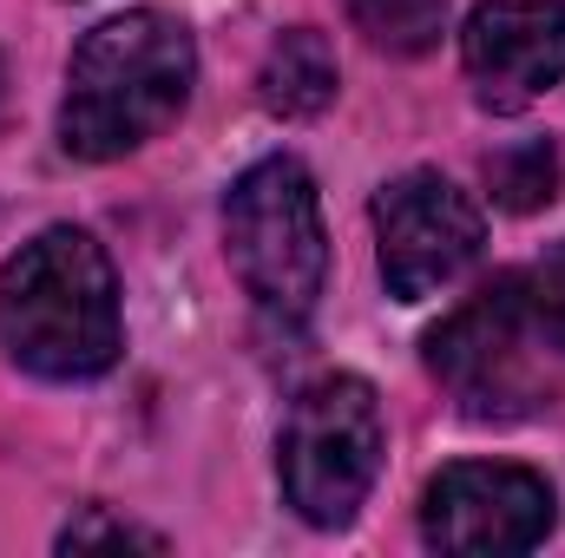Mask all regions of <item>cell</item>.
Segmentation results:
<instances>
[{"label": "cell", "mask_w": 565, "mask_h": 558, "mask_svg": "<svg viewBox=\"0 0 565 558\" xmlns=\"http://www.w3.org/2000/svg\"><path fill=\"white\" fill-rule=\"evenodd\" d=\"M0 106H7V60H0Z\"/></svg>", "instance_id": "cell-14"}, {"label": "cell", "mask_w": 565, "mask_h": 558, "mask_svg": "<svg viewBox=\"0 0 565 558\" xmlns=\"http://www.w3.org/2000/svg\"><path fill=\"white\" fill-rule=\"evenodd\" d=\"M257 99L277 119H316L335 99V53H329V40L316 26H289L277 46L264 53Z\"/></svg>", "instance_id": "cell-9"}, {"label": "cell", "mask_w": 565, "mask_h": 558, "mask_svg": "<svg viewBox=\"0 0 565 558\" xmlns=\"http://www.w3.org/2000/svg\"><path fill=\"white\" fill-rule=\"evenodd\" d=\"M60 546H66V552H86V546H145V552H164L158 533H145V526H132V519H106L99 506L79 513V519L60 533Z\"/></svg>", "instance_id": "cell-13"}, {"label": "cell", "mask_w": 565, "mask_h": 558, "mask_svg": "<svg viewBox=\"0 0 565 558\" xmlns=\"http://www.w3.org/2000/svg\"><path fill=\"white\" fill-rule=\"evenodd\" d=\"M487 184H493V204H507V211H540V204H553V191H559V151L540 144V139L507 144V151L487 158Z\"/></svg>", "instance_id": "cell-11"}, {"label": "cell", "mask_w": 565, "mask_h": 558, "mask_svg": "<svg viewBox=\"0 0 565 558\" xmlns=\"http://www.w3.org/2000/svg\"><path fill=\"white\" fill-rule=\"evenodd\" d=\"M553 519H559L553 486L533 466H507V460H454L422 493L427 546L460 558L533 552L553 533Z\"/></svg>", "instance_id": "cell-7"}, {"label": "cell", "mask_w": 565, "mask_h": 558, "mask_svg": "<svg viewBox=\"0 0 565 558\" xmlns=\"http://www.w3.org/2000/svg\"><path fill=\"white\" fill-rule=\"evenodd\" d=\"M349 20L382 53H427L447 33V0H349Z\"/></svg>", "instance_id": "cell-10"}, {"label": "cell", "mask_w": 565, "mask_h": 558, "mask_svg": "<svg viewBox=\"0 0 565 558\" xmlns=\"http://www.w3.org/2000/svg\"><path fill=\"white\" fill-rule=\"evenodd\" d=\"M520 296H526V315L546 335V348L565 355V244L546 250L533 270H520Z\"/></svg>", "instance_id": "cell-12"}, {"label": "cell", "mask_w": 565, "mask_h": 558, "mask_svg": "<svg viewBox=\"0 0 565 558\" xmlns=\"http://www.w3.org/2000/svg\"><path fill=\"white\" fill-rule=\"evenodd\" d=\"M480 244H487V224L454 178L402 171L375 191V250L395 302H422L460 282L480 264Z\"/></svg>", "instance_id": "cell-6"}, {"label": "cell", "mask_w": 565, "mask_h": 558, "mask_svg": "<svg viewBox=\"0 0 565 558\" xmlns=\"http://www.w3.org/2000/svg\"><path fill=\"white\" fill-rule=\"evenodd\" d=\"M546 335L526 315L520 277H493L427 335V368L447 382L467 420H520L553 395Z\"/></svg>", "instance_id": "cell-5"}, {"label": "cell", "mask_w": 565, "mask_h": 558, "mask_svg": "<svg viewBox=\"0 0 565 558\" xmlns=\"http://www.w3.org/2000/svg\"><path fill=\"white\" fill-rule=\"evenodd\" d=\"M0 348L40 382H93L119 362V277L93 230L53 224L7 257Z\"/></svg>", "instance_id": "cell-1"}, {"label": "cell", "mask_w": 565, "mask_h": 558, "mask_svg": "<svg viewBox=\"0 0 565 558\" xmlns=\"http://www.w3.org/2000/svg\"><path fill=\"white\" fill-rule=\"evenodd\" d=\"M382 401L362 375H322L309 382L277 440V473H282V500L296 506V519L335 533L362 513L375 473H382Z\"/></svg>", "instance_id": "cell-4"}, {"label": "cell", "mask_w": 565, "mask_h": 558, "mask_svg": "<svg viewBox=\"0 0 565 558\" xmlns=\"http://www.w3.org/2000/svg\"><path fill=\"white\" fill-rule=\"evenodd\" d=\"M224 250L250 302L277 322H302L329 282V237L316 178L296 158H264L224 191Z\"/></svg>", "instance_id": "cell-3"}, {"label": "cell", "mask_w": 565, "mask_h": 558, "mask_svg": "<svg viewBox=\"0 0 565 558\" xmlns=\"http://www.w3.org/2000/svg\"><path fill=\"white\" fill-rule=\"evenodd\" d=\"M473 99L487 112H526L565 86V7L559 0H480L460 33Z\"/></svg>", "instance_id": "cell-8"}, {"label": "cell", "mask_w": 565, "mask_h": 558, "mask_svg": "<svg viewBox=\"0 0 565 558\" xmlns=\"http://www.w3.org/2000/svg\"><path fill=\"white\" fill-rule=\"evenodd\" d=\"M191 79H198V46L171 13L132 7V13L93 26L66 66V99H60L66 158L113 164V158L139 151L184 112Z\"/></svg>", "instance_id": "cell-2"}]
</instances>
